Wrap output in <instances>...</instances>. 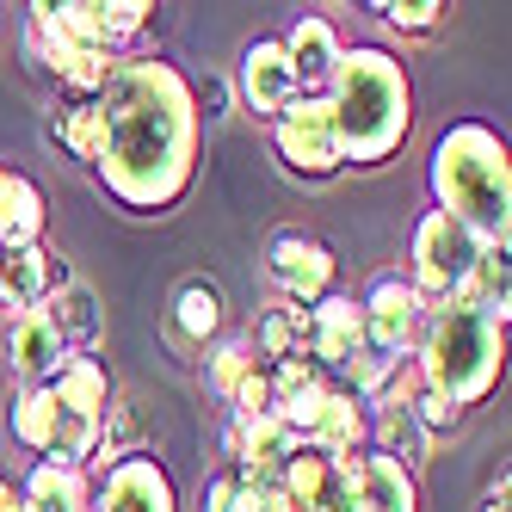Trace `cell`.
Here are the masks:
<instances>
[{
  "label": "cell",
  "instance_id": "cell-14",
  "mask_svg": "<svg viewBox=\"0 0 512 512\" xmlns=\"http://www.w3.org/2000/svg\"><path fill=\"white\" fill-rule=\"evenodd\" d=\"M7 364H13L19 389L50 383V377L62 371V364H68V346H62V334L50 327V315H44V309L13 315V327H7Z\"/></svg>",
  "mask_w": 512,
  "mask_h": 512
},
{
  "label": "cell",
  "instance_id": "cell-25",
  "mask_svg": "<svg viewBox=\"0 0 512 512\" xmlns=\"http://www.w3.org/2000/svg\"><path fill=\"white\" fill-rule=\"evenodd\" d=\"M457 303L469 309H482L488 321L506 327V303H512V272H506V247H482V260L469 266L463 290H457Z\"/></svg>",
  "mask_w": 512,
  "mask_h": 512
},
{
  "label": "cell",
  "instance_id": "cell-4",
  "mask_svg": "<svg viewBox=\"0 0 512 512\" xmlns=\"http://www.w3.org/2000/svg\"><path fill=\"white\" fill-rule=\"evenodd\" d=\"M414 371L432 395H445L451 408H482V401L500 389V371H506V327L488 321L482 309L469 303H438L426 315V334L414 346Z\"/></svg>",
  "mask_w": 512,
  "mask_h": 512
},
{
  "label": "cell",
  "instance_id": "cell-11",
  "mask_svg": "<svg viewBox=\"0 0 512 512\" xmlns=\"http://www.w3.org/2000/svg\"><path fill=\"white\" fill-rule=\"evenodd\" d=\"M235 93H241V105L253 118H278L284 105H297L303 99V87H297V68H290V56H284V44L278 38H253V44H241V62H235Z\"/></svg>",
  "mask_w": 512,
  "mask_h": 512
},
{
  "label": "cell",
  "instance_id": "cell-29",
  "mask_svg": "<svg viewBox=\"0 0 512 512\" xmlns=\"http://www.w3.org/2000/svg\"><path fill=\"white\" fill-rule=\"evenodd\" d=\"M253 364H260V358H253L247 334L223 340V346L210 352V364H204V383H210V395H216V401H229V395H235V383H241V377L253 371Z\"/></svg>",
  "mask_w": 512,
  "mask_h": 512
},
{
  "label": "cell",
  "instance_id": "cell-15",
  "mask_svg": "<svg viewBox=\"0 0 512 512\" xmlns=\"http://www.w3.org/2000/svg\"><path fill=\"white\" fill-rule=\"evenodd\" d=\"M278 44H284L290 68H297V87H303V93H327V81H334V68H340V50H346L340 31L327 25L321 13H303Z\"/></svg>",
  "mask_w": 512,
  "mask_h": 512
},
{
  "label": "cell",
  "instance_id": "cell-30",
  "mask_svg": "<svg viewBox=\"0 0 512 512\" xmlns=\"http://www.w3.org/2000/svg\"><path fill=\"white\" fill-rule=\"evenodd\" d=\"M408 414L420 420V432H426V438H451V432L463 426V408H451L445 395H432L420 377H414V389H408Z\"/></svg>",
  "mask_w": 512,
  "mask_h": 512
},
{
  "label": "cell",
  "instance_id": "cell-20",
  "mask_svg": "<svg viewBox=\"0 0 512 512\" xmlns=\"http://www.w3.org/2000/svg\"><path fill=\"white\" fill-rule=\"evenodd\" d=\"M247 346H253V358H260L266 371L309 358V352H303V346H309V309H290V303H272V309H260V321H253Z\"/></svg>",
  "mask_w": 512,
  "mask_h": 512
},
{
  "label": "cell",
  "instance_id": "cell-27",
  "mask_svg": "<svg viewBox=\"0 0 512 512\" xmlns=\"http://www.w3.org/2000/svg\"><path fill=\"white\" fill-rule=\"evenodd\" d=\"M50 142H62L75 161H93V136H99V118H93V99H62L50 112Z\"/></svg>",
  "mask_w": 512,
  "mask_h": 512
},
{
  "label": "cell",
  "instance_id": "cell-18",
  "mask_svg": "<svg viewBox=\"0 0 512 512\" xmlns=\"http://www.w3.org/2000/svg\"><path fill=\"white\" fill-rule=\"evenodd\" d=\"M44 315H50V327L62 334V346H68V358H81V352H99L105 346V309H99V297L75 278L68 290H56V297L44 303Z\"/></svg>",
  "mask_w": 512,
  "mask_h": 512
},
{
  "label": "cell",
  "instance_id": "cell-8",
  "mask_svg": "<svg viewBox=\"0 0 512 512\" xmlns=\"http://www.w3.org/2000/svg\"><path fill=\"white\" fill-rule=\"evenodd\" d=\"M44 13H50V25L62 31L68 44L105 50V56H130V44L155 19L149 0H56V7L44 0Z\"/></svg>",
  "mask_w": 512,
  "mask_h": 512
},
{
  "label": "cell",
  "instance_id": "cell-17",
  "mask_svg": "<svg viewBox=\"0 0 512 512\" xmlns=\"http://www.w3.org/2000/svg\"><path fill=\"white\" fill-rule=\"evenodd\" d=\"M44 223H50V204L38 192V179L7 173V192H0V253L44 247Z\"/></svg>",
  "mask_w": 512,
  "mask_h": 512
},
{
  "label": "cell",
  "instance_id": "cell-12",
  "mask_svg": "<svg viewBox=\"0 0 512 512\" xmlns=\"http://www.w3.org/2000/svg\"><path fill=\"white\" fill-rule=\"evenodd\" d=\"M340 469H346V500L352 506H364V512H420V482H414V469H401L395 457L358 451Z\"/></svg>",
  "mask_w": 512,
  "mask_h": 512
},
{
  "label": "cell",
  "instance_id": "cell-33",
  "mask_svg": "<svg viewBox=\"0 0 512 512\" xmlns=\"http://www.w3.org/2000/svg\"><path fill=\"white\" fill-rule=\"evenodd\" d=\"M7 173H13V167H7V161H0V192H7Z\"/></svg>",
  "mask_w": 512,
  "mask_h": 512
},
{
  "label": "cell",
  "instance_id": "cell-10",
  "mask_svg": "<svg viewBox=\"0 0 512 512\" xmlns=\"http://www.w3.org/2000/svg\"><path fill=\"white\" fill-rule=\"evenodd\" d=\"M358 315H364V346L371 352H383V358H414V346H420V334H426V297L408 284V278H377L371 284V297L358 303Z\"/></svg>",
  "mask_w": 512,
  "mask_h": 512
},
{
  "label": "cell",
  "instance_id": "cell-3",
  "mask_svg": "<svg viewBox=\"0 0 512 512\" xmlns=\"http://www.w3.org/2000/svg\"><path fill=\"white\" fill-rule=\"evenodd\" d=\"M426 186L438 198L432 210L457 216L482 247H506V235H512V155H506L500 130L475 124V118L451 124L432 142Z\"/></svg>",
  "mask_w": 512,
  "mask_h": 512
},
{
  "label": "cell",
  "instance_id": "cell-32",
  "mask_svg": "<svg viewBox=\"0 0 512 512\" xmlns=\"http://www.w3.org/2000/svg\"><path fill=\"white\" fill-rule=\"evenodd\" d=\"M0 512H25V500H19V482H7V475H0Z\"/></svg>",
  "mask_w": 512,
  "mask_h": 512
},
{
  "label": "cell",
  "instance_id": "cell-26",
  "mask_svg": "<svg viewBox=\"0 0 512 512\" xmlns=\"http://www.w3.org/2000/svg\"><path fill=\"white\" fill-rule=\"evenodd\" d=\"M198 512H278V494H272L266 482H253L247 469L223 463V469H216L210 482H204Z\"/></svg>",
  "mask_w": 512,
  "mask_h": 512
},
{
  "label": "cell",
  "instance_id": "cell-2",
  "mask_svg": "<svg viewBox=\"0 0 512 512\" xmlns=\"http://www.w3.org/2000/svg\"><path fill=\"white\" fill-rule=\"evenodd\" d=\"M327 118H334L346 167H383L401 155V142L414 130V87L408 62L383 44H346L340 68L327 81Z\"/></svg>",
  "mask_w": 512,
  "mask_h": 512
},
{
  "label": "cell",
  "instance_id": "cell-9",
  "mask_svg": "<svg viewBox=\"0 0 512 512\" xmlns=\"http://www.w3.org/2000/svg\"><path fill=\"white\" fill-rule=\"evenodd\" d=\"M334 272H340L334 247L303 229H284L266 247V278L278 290V303H290V309H315L321 297H334Z\"/></svg>",
  "mask_w": 512,
  "mask_h": 512
},
{
  "label": "cell",
  "instance_id": "cell-16",
  "mask_svg": "<svg viewBox=\"0 0 512 512\" xmlns=\"http://www.w3.org/2000/svg\"><path fill=\"white\" fill-rule=\"evenodd\" d=\"M303 445L321 451V457H334V463L371 451V414H364V401H352L346 389H327V401H321V414H315Z\"/></svg>",
  "mask_w": 512,
  "mask_h": 512
},
{
  "label": "cell",
  "instance_id": "cell-24",
  "mask_svg": "<svg viewBox=\"0 0 512 512\" xmlns=\"http://www.w3.org/2000/svg\"><path fill=\"white\" fill-rule=\"evenodd\" d=\"M50 389L68 401V408H81V414H99L112 408V371H105V358L99 352H81V358H68L62 371L50 377Z\"/></svg>",
  "mask_w": 512,
  "mask_h": 512
},
{
  "label": "cell",
  "instance_id": "cell-28",
  "mask_svg": "<svg viewBox=\"0 0 512 512\" xmlns=\"http://www.w3.org/2000/svg\"><path fill=\"white\" fill-rule=\"evenodd\" d=\"M389 31H401V38H426V31H438V25H445V0H377V7H371Z\"/></svg>",
  "mask_w": 512,
  "mask_h": 512
},
{
  "label": "cell",
  "instance_id": "cell-1",
  "mask_svg": "<svg viewBox=\"0 0 512 512\" xmlns=\"http://www.w3.org/2000/svg\"><path fill=\"white\" fill-rule=\"evenodd\" d=\"M93 173L130 216H167L198 179V93L161 56H124L93 93Z\"/></svg>",
  "mask_w": 512,
  "mask_h": 512
},
{
  "label": "cell",
  "instance_id": "cell-21",
  "mask_svg": "<svg viewBox=\"0 0 512 512\" xmlns=\"http://www.w3.org/2000/svg\"><path fill=\"white\" fill-rule=\"evenodd\" d=\"M50 303V247H19L0 253V309H44Z\"/></svg>",
  "mask_w": 512,
  "mask_h": 512
},
{
  "label": "cell",
  "instance_id": "cell-23",
  "mask_svg": "<svg viewBox=\"0 0 512 512\" xmlns=\"http://www.w3.org/2000/svg\"><path fill=\"white\" fill-rule=\"evenodd\" d=\"M7 432H13V445L19 451H31V457H50V438H56V395H50V383H38V389H19L13 395V408H7Z\"/></svg>",
  "mask_w": 512,
  "mask_h": 512
},
{
  "label": "cell",
  "instance_id": "cell-6",
  "mask_svg": "<svg viewBox=\"0 0 512 512\" xmlns=\"http://www.w3.org/2000/svg\"><path fill=\"white\" fill-rule=\"evenodd\" d=\"M408 284L426 297V309H438V303H451L457 290H463V278H469V266L482 260V241H475L457 216H445V210H426L420 223H414V253H408Z\"/></svg>",
  "mask_w": 512,
  "mask_h": 512
},
{
  "label": "cell",
  "instance_id": "cell-7",
  "mask_svg": "<svg viewBox=\"0 0 512 512\" xmlns=\"http://www.w3.org/2000/svg\"><path fill=\"white\" fill-rule=\"evenodd\" d=\"M87 512H179V488L155 451H130L87 475Z\"/></svg>",
  "mask_w": 512,
  "mask_h": 512
},
{
  "label": "cell",
  "instance_id": "cell-13",
  "mask_svg": "<svg viewBox=\"0 0 512 512\" xmlns=\"http://www.w3.org/2000/svg\"><path fill=\"white\" fill-rule=\"evenodd\" d=\"M309 364L321 377H334L346 358H358L364 352V315H358V297H321L315 309H309Z\"/></svg>",
  "mask_w": 512,
  "mask_h": 512
},
{
  "label": "cell",
  "instance_id": "cell-22",
  "mask_svg": "<svg viewBox=\"0 0 512 512\" xmlns=\"http://www.w3.org/2000/svg\"><path fill=\"white\" fill-rule=\"evenodd\" d=\"M25 512H87V469H62V463H31L19 482Z\"/></svg>",
  "mask_w": 512,
  "mask_h": 512
},
{
  "label": "cell",
  "instance_id": "cell-31",
  "mask_svg": "<svg viewBox=\"0 0 512 512\" xmlns=\"http://www.w3.org/2000/svg\"><path fill=\"white\" fill-rule=\"evenodd\" d=\"M469 512H512V482H506V475H500V482L482 494V500H475Z\"/></svg>",
  "mask_w": 512,
  "mask_h": 512
},
{
  "label": "cell",
  "instance_id": "cell-5",
  "mask_svg": "<svg viewBox=\"0 0 512 512\" xmlns=\"http://www.w3.org/2000/svg\"><path fill=\"white\" fill-rule=\"evenodd\" d=\"M272 161L297 186H327V179L346 173V155H340V136H334V118H327L321 93H303L297 105H284L272 118Z\"/></svg>",
  "mask_w": 512,
  "mask_h": 512
},
{
  "label": "cell",
  "instance_id": "cell-19",
  "mask_svg": "<svg viewBox=\"0 0 512 512\" xmlns=\"http://www.w3.org/2000/svg\"><path fill=\"white\" fill-rule=\"evenodd\" d=\"M223 290H216L210 278H186L173 290V303H167V327H173V340H186V346H210L216 334H223Z\"/></svg>",
  "mask_w": 512,
  "mask_h": 512
}]
</instances>
